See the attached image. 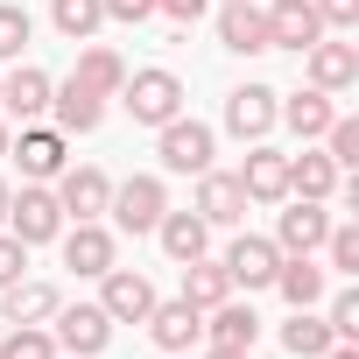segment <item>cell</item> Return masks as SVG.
<instances>
[{
    "instance_id": "10",
    "label": "cell",
    "mask_w": 359,
    "mask_h": 359,
    "mask_svg": "<svg viewBox=\"0 0 359 359\" xmlns=\"http://www.w3.org/2000/svg\"><path fill=\"white\" fill-rule=\"evenodd\" d=\"M8 155L22 162V184H50V176H64V134L57 127H22V141H8Z\"/></svg>"
},
{
    "instance_id": "4",
    "label": "cell",
    "mask_w": 359,
    "mask_h": 359,
    "mask_svg": "<svg viewBox=\"0 0 359 359\" xmlns=\"http://www.w3.org/2000/svg\"><path fill=\"white\" fill-rule=\"evenodd\" d=\"M50 324H57V331H50V338H57V352H71V359H99V352H106V338H113V317H106L99 303H71V310L57 303V317H50Z\"/></svg>"
},
{
    "instance_id": "6",
    "label": "cell",
    "mask_w": 359,
    "mask_h": 359,
    "mask_svg": "<svg viewBox=\"0 0 359 359\" xmlns=\"http://www.w3.org/2000/svg\"><path fill=\"white\" fill-rule=\"evenodd\" d=\"M99 282H106V289H99V310H106L113 324H141V317L155 310V282H148L141 268H120V261H113Z\"/></svg>"
},
{
    "instance_id": "17",
    "label": "cell",
    "mask_w": 359,
    "mask_h": 359,
    "mask_svg": "<svg viewBox=\"0 0 359 359\" xmlns=\"http://www.w3.org/2000/svg\"><path fill=\"white\" fill-rule=\"evenodd\" d=\"M205 226H240L247 219V191H240V176H226V169H205L198 176V205H191Z\"/></svg>"
},
{
    "instance_id": "31",
    "label": "cell",
    "mask_w": 359,
    "mask_h": 359,
    "mask_svg": "<svg viewBox=\"0 0 359 359\" xmlns=\"http://www.w3.org/2000/svg\"><path fill=\"white\" fill-rule=\"evenodd\" d=\"M0 359H57V338L43 324H15L8 338H0Z\"/></svg>"
},
{
    "instance_id": "8",
    "label": "cell",
    "mask_w": 359,
    "mask_h": 359,
    "mask_svg": "<svg viewBox=\"0 0 359 359\" xmlns=\"http://www.w3.org/2000/svg\"><path fill=\"white\" fill-rule=\"evenodd\" d=\"M219 268H226V282H233V289H268V282H275V268H282V247H275V240H261V233H240V240L226 247V261H219Z\"/></svg>"
},
{
    "instance_id": "1",
    "label": "cell",
    "mask_w": 359,
    "mask_h": 359,
    "mask_svg": "<svg viewBox=\"0 0 359 359\" xmlns=\"http://www.w3.org/2000/svg\"><path fill=\"white\" fill-rule=\"evenodd\" d=\"M127 113H134V127H162V120H176V113H184V78H176V71H127V85L113 92Z\"/></svg>"
},
{
    "instance_id": "34",
    "label": "cell",
    "mask_w": 359,
    "mask_h": 359,
    "mask_svg": "<svg viewBox=\"0 0 359 359\" xmlns=\"http://www.w3.org/2000/svg\"><path fill=\"white\" fill-rule=\"evenodd\" d=\"M29 36H36L29 8H0V64H8V57H22V50H29Z\"/></svg>"
},
{
    "instance_id": "7",
    "label": "cell",
    "mask_w": 359,
    "mask_h": 359,
    "mask_svg": "<svg viewBox=\"0 0 359 359\" xmlns=\"http://www.w3.org/2000/svg\"><path fill=\"white\" fill-rule=\"evenodd\" d=\"M233 176H240L247 205H282V198H289V155H282V148H268V141H254V148H247V162H240Z\"/></svg>"
},
{
    "instance_id": "33",
    "label": "cell",
    "mask_w": 359,
    "mask_h": 359,
    "mask_svg": "<svg viewBox=\"0 0 359 359\" xmlns=\"http://www.w3.org/2000/svg\"><path fill=\"white\" fill-rule=\"evenodd\" d=\"M324 254H331L324 275H359V226H331L324 233Z\"/></svg>"
},
{
    "instance_id": "36",
    "label": "cell",
    "mask_w": 359,
    "mask_h": 359,
    "mask_svg": "<svg viewBox=\"0 0 359 359\" xmlns=\"http://www.w3.org/2000/svg\"><path fill=\"white\" fill-rule=\"evenodd\" d=\"M22 268H29V247H22L15 233H0V289H8V282H22Z\"/></svg>"
},
{
    "instance_id": "19",
    "label": "cell",
    "mask_w": 359,
    "mask_h": 359,
    "mask_svg": "<svg viewBox=\"0 0 359 359\" xmlns=\"http://www.w3.org/2000/svg\"><path fill=\"white\" fill-rule=\"evenodd\" d=\"M219 43L233 57H261L268 50V15L254 8V0H226V8H219Z\"/></svg>"
},
{
    "instance_id": "40",
    "label": "cell",
    "mask_w": 359,
    "mask_h": 359,
    "mask_svg": "<svg viewBox=\"0 0 359 359\" xmlns=\"http://www.w3.org/2000/svg\"><path fill=\"white\" fill-rule=\"evenodd\" d=\"M205 359H254V352H247V345H212Z\"/></svg>"
},
{
    "instance_id": "22",
    "label": "cell",
    "mask_w": 359,
    "mask_h": 359,
    "mask_svg": "<svg viewBox=\"0 0 359 359\" xmlns=\"http://www.w3.org/2000/svg\"><path fill=\"white\" fill-rule=\"evenodd\" d=\"M268 289H282L289 310H317V303H324V268H317L310 254H282V268H275Z\"/></svg>"
},
{
    "instance_id": "28",
    "label": "cell",
    "mask_w": 359,
    "mask_h": 359,
    "mask_svg": "<svg viewBox=\"0 0 359 359\" xmlns=\"http://www.w3.org/2000/svg\"><path fill=\"white\" fill-rule=\"evenodd\" d=\"M226 296H233V282H226L219 261H205V254L184 261V303H191V310H212V303H226Z\"/></svg>"
},
{
    "instance_id": "43",
    "label": "cell",
    "mask_w": 359,
    "mask_h": 359,
    "mask_svg": "<svg viewBox=\"0 0 359 359\" xmlns=\"http://www.w3.org/2000/svg\"><path fill=\"white\" fill-rule=\"evenodd\" d=\"M8 141H15V134H8V120H0V155H8Z\"/></svg>"
},
{
    "instance_id": "35",
    "label": "cell",
    "mask_w": 359,
    "mask_h": 359,
    "mask_svg": "<svg viewBox=\"0 0 359 359\" xmlns=\"http://www.w3.org/2000/svg\"><path fill=\"white\" fill-rule=\"evenodd\" d=\"M324 324H331V338H359V289H338L331 310H324Z\"/></svg>"
},
{
    "instance_id": "2",
    "label": "cell",
    "mask_w": 359,
    "mask_h": 359,
    "mask_svg": "<svg viewBox=\"0 0 359 359\" xmlns=\"http://www.w3.org/2000/svg\"><path fill=\"white\" fill-rule=\"evenodd\" d=\"M155 155H162L169 176H205L212 169V127L191 120V113H176V120L155 127Z\"/></svg>"
},
{
    "instance_id": "3",
    "label": "cell",
    "mask_w": 359,
    "mask_h": 359,
    "mask_svg": "<svg viewBox=\"0 0 359 359\" xmlns=\"http://www.w3.org/2000/svg\"><path fill=\"white\" fill-rule=\"evenodd\" d=\"M8 233H15L22 247H50V240L64 233V205H57V191L22 184V191H15V205H8Z\"/></svg>"
},
{
    "instance_id": "14",
    "label": "cell",
    "mask_w": 359,
    "mask_h": 359,
    "mask_svg": "<svg viewBox=\"0 0 359 359\" xmlns=\"http://www.w3.org/2000/svg\"><path fill=\"white\" fill-rule=\"evenodd\" d=\"M303 57H310V85H317V92H331V99H338V92H352V85H359V50H352V43L317 36Z\"/></svg>"
},
{
    "instance_id": "16",
    "label": "cell",
    "mask_w": 359,
    "mask_h": 359,
    "mask_svg": "<svg viewBox=\"0 0 359 359\" xmlns=\"http://www.w3.org/2000/svg\"><path fill=\"white\" fill-rule=\"evenodd\" d=\"M64 240V268H78V275H106L120 254H113V233L99 226V219H78V226H64L57 233Z\"/></svg>"
},
{
    "instance_id": "38",
    "label": "cell",
    "mask_w": 359,
    "mask_h": 359,
    "mask_svg": "<svg viewBox=\"0 0 359 359\" xmlns=\"http://www.w3.org/2000/svg\"><path fill=\"white\" fill-rule=\"evenodd\" d=\"M99 8H106V22H148L155 0H99Z\"/></svg>"
},
{
    "instance_id": "24",
    "label": "cell",
    "mask_w": 359,
    "mask_h": 359,
    "mask_svg": "<svg viewBox=\"0 0 359 359\" xmlns=\"http://www.w3.org/2000/svg\"><path fill=\"white\" fill-rule=\"evenodd\" d=\"M57 303L64 296L50 282H8V289H0V317H8V324H50Z\"/></svg>"
},
{
    "instance_id": "42",
    "label": "cell",
    "mask_w": 359,
    "mask_h": 359,
    "mask_svg": "<svg viewBox=\"0 0 359 359\" xmlns=\"http://www.w3.org/2000/svg\"><path fill=\"white\" fill-rule=\"evenodd\" d=\"M8 205H15V191H8V184H0V226H8Z\"/></svg>"
},
{
    "instance_id": "26",
    "label": "cell",
    "mask_w": 359,
    "mask_h": 359,
    "mask_svg": "<svg viewBox=\"0 0 359 359\" xmlns=\"http://www.w3.org/2000/svg\"><path fill=\"white\" fill-rule=\"evenodd\" d=\"M275 120H289V134H303V141H324V127L338 120V106H331V92H296V99H282V113Z\"/></svg>"
},
{
    "instance_id": "21",
    "label": "cell",
    "mask_w": 359,
    "mask_h": 359,
    "mask_svg": "<svg viewBox=\"0 0 359 359\" xmlns=\"http://www.w3.org/2000/svg\"><path fill=\"white\" fill-rule=\"evenodd\" d=\"M0 113H15L22 127H29L36 113H50V71H36V64L8 71V78H0Z\"/></svg>"
},
{
    "instance_id": "15",
    "label": "cell",
    "mask_w": 359,
    "mask_h": 359,
    "mask_svg": "<svg viewBox=\"0 0 359 359\" xmlns=\"http://www.w3.org/2000/svg\"><path fill=\"white\" fill-rule=\"evenodd\" d=\"M324 233H331V212H324L317 198H296V205L275 219V247H282V254H317Z\"/></svg>"
},
{
    "instance_id": "25",
    "label": "cell",
    "mask_w": 359,
    "mask_h": 359,
    "mask_svg": "<svg viewBox=\"0 0 359 359\" xmlns=\"http://www.w3.org/2000/svg\"><path fill=\"white\" fill-rule=\"evenodd\" d=\"M85 92H99V99H113L120 85H127V64H120V50H106V43H85L78 50V71H71Z\"/></svg>"
},
{
    "instance_id": "11",
    "label": "cell",
    "mask_w": 359,
    "mask_h": 359,
    "mask_svg": "<svg viewBox=\"0 0 359 359\" xmlns=\"http://www.w3.org/2000/svg\"><path fill=\"white\" fill-rule=\"evenodd\" d=\"M275 113H282V92H275V85H240V92L226 99V134L261 141V134L275 127Z\"/></svg>"
},
{
    "instance_id": "32",
    "label": "cell",
    "mask_w": 359,
    "mask_h": 359,
    "mask_svg": "<svg viewBox=\"0 0 359 359\" xmlns=\"http://www.w3.org/2000/svg\"><path fill=\"white\" fill-rule=\"evenodd\" d=\"M324 155H331L338 169H359V120H345V113H338V120L324 127Z\"/></svg>"
},
{
    "instance_id": "27",
    "label": "cell",
    "mask_w": 359,
    "mask_h": 359,
    "mask_svg": "<svg viewBox=\"0 0 359 359\" xmlns=\"http://www.w3.org/2000/svg\"><path fill=\"white\" fill-rule=\"evenodd\" d=\"M205 317H212V324H205V331H212V345H247V352H254V338H261L254 303H233V296H226V303H212Z\"/></svg>"
},
{
    "instance_id": "39",
    "label": "cell",
    "mask_w": 359,
    "mask_h": 359,
    "mask_svg": "<svg viewBox=\"0 0 359 359\" xmlns=\"http://www.w3.org/2000/svg\"><path fill=\"white\" fill-rule=\"evenodd\" d=\"M155 8H162V15L176 22V29H191V22H198V15L212 8V0H155Z\"/></svg>"
},
{
    "instance_id": "29",
    "label": "cell",
    "mask_w": 359,
    "mask_h": 359,
    "mask_svg": "<svg viewBox=\"0 0 359 359\" xmlns=\"http://www.w3.org/2000/svg\"><path fill=\"white\" fill-rule=\"evenodd\" d=\"M282 345H289L296 359H324V352H331L338 338H331V324H324L317 310H296V317L282 324Z\"/></svg>"
},
{
    "instance_id": "18",
    "label": "cell",
    "mask_w": 359,
    "mask_h": 359,
    "mask_svg": "<svg viewBox=\"0 0 359 359\" xmlns=\"http://www.w3.org/2000/svg\"><path fill=\"white\" fill-rule=\"evenodd\" d=\"M338 176H345V169H338L324 148L303 141V155H289V198H317V205H331V198H338Z\"/></svg>"
},
{
    "instance_id": "23",
    "label": "cell",
    "mask_w": 359,
    "mask_h": 359,
    "mask_svg": "<svg viewBox=\"0 0 359 359\" xmlns=\"http://www.w3.org/2000/svg\"><path fill=\"white\" fill-rule=\"evenodd\" d=\"M155 240H162V254H169L176 268H184V261H198V254L212 247V226H205L198 212H162V219H155Z\"/></svg>"
},
{
    "instance_id": "9",
    "label": "cell",
    "mask_w": 359,
    "mask_h": 359,
    "mask_svg": "<svg viewBox=\"0 0 359 359\" xmlns=\"http://www.w3.org/2000/svg\"><path fill=\"white\" fill-rule=\"evenodd\" d=\"M106 198H113V184H106V169H64L57 176V205H64V226H78V219H106Z\"/></svg>"
},
{
    "instance_id": "37",
    "label": "cell",
    "mask_w": 359,
    "mask_h": 359,
    "mask_svg": "<svg viewBox=\"0 0 359 359\" xmlns=\"http://www.w3.org/2000/svg\"><path fill=\"white\" fill-rule=\"evenodd\" d=\"M324 29H359V0H310Z\"/></svg>"
},
{
    "instance_id": "20",
    "label": "cell",
    "mask_w": 359,
    "mask_h": 359,
    "mask_svg": "<svg viewBox=\"0 0 359 359\" xmlns=\"http://www.w3.org/2000/svg\"><path fill=\"white\" fill-rule=\"evenodd\" d=\"M50 113H57V134H92L106 120V99L85 92L78 78H64V85H50Z\"/></svg>"
},
{
    "instance_id": "41",
    "label": "cell",
    "mask_w": 359,
    "mask_h": 359,
    "mask_svg": "<svg viewBox=\"0 0 359 359\" xmlns=\"http://www.w3.org/2000/svg\"><path fill=\"white\" fill-rule=\"evenodd\" d=\"M324 359H359V345H352V338H338V345H331Z\"/></svg>"
},
{
    "instance_id": "5",
    "label": "cell",
    "mask_w": 359,
    "mask_h": 359,
    "mask_svg": "<svg viewBox=\"0 0 359 359\" xmlns=\"http://www.w3.org/2000/svg\"><path fill=\"white\" fill-rule=\"evenodd\" d=\"M106 212L120 219V233H155V219L169 212V191H162V176H127V184L106 198Z\"/></svg>"
},
{
    "instance_id": "30",
    "label": "cell",
    "mask_w": 359,
    "mask_h": 359,
    "mask_svg": "<svg viewBox=\"0 0 359 359\" xmlns=\"http://www.w3.org/2000/svg\"><path fill=\"white\" fill-rule=\"evenodd\" d=\"M50 22H57L64 43H92L99 22H106V8H99V0H50Z\"/></svg>"
},
{
    "instance_id": "12",
    "label": "cell",
    "mask_w": 359,
    "mask_h": 359,
    "mask_svg": "<svg viewBox=\"0 0 359 359\" xmlns=\"http://www.w3.org/2000/svg\"><path fill=\"white\" fill-rule=\"evenodd\" d=\"M141 324H148V338H155L162 352H191V345L205 338V310H191L184 296H176V303H162V296H155V310H148Z\"/></svg>"
},
{
    "instance_id": "13",
    "label": "cell",
    "mask_w": 359,
    "mask_h": 359,
    "mask_svg": "<svg viewBox=\"0 0 359 359\" xmlns=\"http://www.w3.org/2000/svg\"><path fill=\"white\" fill-rule=\"evenodd\" d=\"M268 15V50H310L317 36H324V22H317V8L310 0H275V8H261Z\"/></svg>"
}]
</instances>
